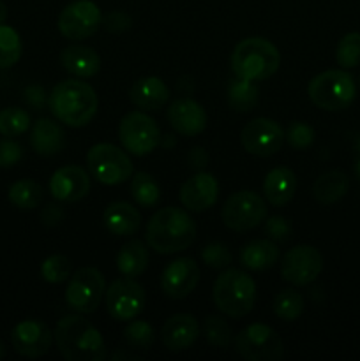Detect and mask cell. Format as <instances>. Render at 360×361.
<instances>
[{"instance_id":"obj_37","label":"cell","mask_w":360,"mask_h":361,"mask_svg":"<svg viewBox=\"0 0 360 361\" xmlns=\"http://www.w3.org/2000/svg\"><path fill=\"white\" fill-rule=\"evenodd\" d=\"M154 328L147 321L131 319V323L124 330V341L134 349H143V351H147L154 344Z\"/></svg>"},{"instance_id":"obj_15","label":"cell","mask_w":360,"mask_h":361,"mask_svg":"<svg viewBox=\"0 0 360 361\" xmlns=\"http://www.w3.org/2000/svg\"><path fill=\"white\" fill-rule=\"evenodd\" d=\"M240 141L251 155L270 157L281 150L284 143V130L272 118H254L242 129Z\"/></svg>"},{"instance_id":"obj_26","label":"cell","mask_w":360,"mask_h":361,"mask_svg":"<svg viewBox=\"0 0 360 361\" xmlns=\"http://www.w3.org/2000/svg\"><path fill=\"white\" fill-rule=\"evenodd\" d=\"M30 145L35 154L42 157L56 155L66 145V134L62 127L49 118H41L34 123L30 134Z\"/></svg>"},{"instance_id":"obj_29","label":"cell","mask_w":360,"mask_h":361,"mask_svg":"<svg viewBox=\"0 0 360 361\" xmlns=\"http://www.w3.org/2000/svg\"><path fill=\"white\" fill-rule=\"evenodd\" d=\"M148 267V249L141 240H129L116 254V268L124 277H140Z\"/></svg>"},{"instance_id":"obj_9","label":"cell","mask_w":360,"mask_h":361,"mask_svg":"<svg viewBox=\"0 0 360 361\" xmlns=\"http://www.w3.org/2000/svg\"><path fill=\"white\" fill-rule=\"evenodd\" d=\"M235 349L247 361H277L284 356V345L274 328L254 323L244 328L235 338Z\"/></svg>"},{"instance_id":"obj_30","label":"cell","mask_w":360,"mask_h":361,"mask_svg":"<svg viewBox=\"0 0 360 361\" xmlns=\"http://www.w3.org/2000/svg\"><path fill=\"white\" fill-rule=\"evenodd\" d=\"M258 99H260V90L254 85V81L236 78L232 81L228 88V102L235 111H251L256 108Z\"/></svg>"},{"instance_id":"obj_2","label":"cell","mask_w":360,"mask_h":361,"mask_svg":"<svg viewBox=\"0 0 360 361\" xmlns=\"http://www.w3.org/2000/svg\"><path fill=\"white\" fill-rule=\"evenodd\" d=\"M53 338L67 361H102L108 356L102 335L81 314L64 316L56 323Z\"/></svg>"},{"instance_id":"obj_49","label":"cell","mask_w":360,"mask_h":361,"mask_svg":"<svg viewBox=\"0 0 360 361\" xmlns=\"http://www.w3.org/2000/svg\"><path fill=\"white\" fill-rule=\"evenodd\" d=\"M355 173H356V176H359V178H360V157L356 159V164H355Z\"/></svg>"},{"instance_id":"obj_34","label":"cell","mask_w":360,"mask_h":361,"mask_svg":"<svg viewBox=\"0 0 360 361\" xmlns=\"http://www.w3.org/2000/svg\"><path fill=\"white\" fill-rule=\"evenodd\" d=\"M21 49L20 34L9 25H0V69L13 67L20 60Z\"/></svg>"},{"instance_id":"obj_10","label":"cell","mask_w":360,"mask_h":361,"mask_svg":"<svg viewBox=\"0 0 360 361\" xmlns=\"http://www.w3.org/2000/svg\"><path fill=\"white\" fill-rule=\"evenodd\" d=\"M119 140L129 154L143 157L155 150L161 141V130L154 118L141 111H131L120 120Z\"/></svg>"},{"instance_id":"obj_11","label":"cell","mask_w":360,"mask_h":361,"mask_svg":"<svg viewBox=\"0 0 360 361\" xmlns=\"http://www.w3.org/2000/svg\"><path fill=\"white\" fill-rule=\"evenodd\" d=\"M221 217L226 228L232 231H249L260 226L267 217L265 200L251 190H240L226 200Z\"/></svg>"},{"instance_id":"obj_16","label":"cell","mask_w":360,"mask_h":361,"mask_svg":"<svg viewBox=\"0 0 360 361\" xmlns=\"http://www.w3.org/2000/svg\"><path fill=\"white\" fill-rule=\"evenodd\" d=\"M53 334L42 321L25 319L11 331V344L14 351L25 358H41L49 351Z\"/></svg>"},{"instance_id":"obj_33","label":"cell","mask_w":360,"mask_h":361,"mask_svg":"<svg viewBox=\"0 0 360 361\" xmlns=\"http://www.w3.org/2000/svg\"><path fill=\"white\" fill-rule=\"evenodd\" d=\"M304 307H306V302L302 295L293 289H284L274 298V314L286 323L299 319L304 312Z\"/></svg>"},{"instance_id":"obj_3","label":"cell","mask_w":360,"mask_h":361,"mask_svg":"<svg viewBox=\"0 0 360 361\" xmlns=\"http://www.w3.org/2000/svg\"><path fill=\"white\" fill-rule=\"evenodd\" d=\"M97 94L88 83L78 80H64L53 87L48 95V108L59 122L69 127H83L92 122L97 113Z\"/></svg>"},{"instance_id":"obj_23","label":"cell","mask_w":360,"mask_h":361,"mask_svg":"<svg viewBox=\"0 0 360 361\" xmlns=\"http://www.w3.org/2000/svg\"><path fill=\"white\" fill-rule=\"evenodd\" d=\"M106 229L115 236H131L140 229L141 214L136 207L126 201H115L106 207L102 214Z\"/></svg>"},{"instance_id":"obj_21","label":"cell","mask_w":360,"mask_h":361,"mask_svg":"<svg viewBox=\"0 0 360 361\" xmlns=\"http://www.w3.org/2000/svg\"><path fill=\"white\" fill-rule=\"evenodd\" d=\"M200 337V324L191 314H175L162 326V342L173 353L186 351Z\"/></svg>"},{"instance_id":"obj_48","label":"cell","mask_w":360,"mask_h":361,"mask_svg":"<svg viewBox=\"0 0 360 361\" xmlns=\"http://www.w3.org/2000/svg\"><path fill=\"white\" fill-rule=\"evenodd\" d=\"M7 20V6L0 0V25Z\"/></svg>"},{"instance_id":"obj_12","label":"cell","mask_w":360,"mask_h":361,"mask_svg":"<svg viewBox=\"0 0 360 361\" xmlns=\"http://www.w3.org/2000/svg\"><path fill=\"white\" fill-rule=\"evenodd\" d=\"M106 309L108 314L115 321H131L136 319L145 307V295L143 286L138 284L131 277L115 279L112 284L106 288Z\"/></svg>"},{"instance_id":"obj_32","label":"cell","mask_w":360,"mask_h":361,"mask_svg":"<svg viewBox=\"0 0 360 361\" xmlns=\"http://www.w3.org/2000/svg\"><path fill=\"white\" fill-rule=\"evenodd\" d=\"M9 201L21 210L37 208L42 201V187L34 180H18L9 187Z\"/></svg>"},{"instance_id":"obj_24","label":"cell","mask_w":360,"mask_h":361,"mask_svg":"<svg viewBox=\"0 0 360 361\" xmlns=\"http://www.w3.org/2000/svg\"><path fill=\"white\" fill-rule=\"evenodd\" d=\"M60 63H62L67 73L81 78V80L95 76L101 69V59H99L97 51L81 44L64 48L62 53H60Z\"/></svg>"},{"instance_id":"obj_17","label":"cell","mask_w":360,"mask_h":361,"mask_svg":"<svg viewBox=\"0 0 360 361\" xmlns=\"http://www.w3.org/2000/svg\"><path fill=\"white\" fill-rule=\"evenodd\" d=\"M200 282V268L191 257H179L162 270L161 288L166 296L182 300L196 289Z\"/></svg>"},{"instance_id":"obj_25","label":"cell","mask_w":360,"mask_h":361,"mask_svg":"<svg viewBox=\"0 0 360 361\" xmlns=\"http://www.w3.org/2000/svg\"><path fill=\"white\" fill-rule=\"evenodd\" d=\"M296 190V176L289 168H274L263 180L265 200L272 207H284L293 200Z\"/></svg>"},{"instance_id":"obj_51","label":"cell","mask_w":360,"mask_h":361,"mask_svg":"<svg viewBox=\"0 0 360 361\" xmlns=\"http://www.w3.org/2000/svg\"><path fill=\"white\" fill-rule=\"evenodd\" d=\"M356 150H359V152H360V140H359V141H356Z\"/></svg>"},{"instance_id":"obj_18","label":"cell","mask_w":360,"mask_h":361,"mask_svg":"<svg viewBox=\"0 0 360 361\" xmlns=\"http://www.w3.org/2000/svg\"><path fill=\"white\" fill-rule=\"evenodd\" d=\"M49 192L56 201L76 203L90 192V176L81 166H64L49 178Z\"/></svg>"},{"instance_id":"obj_7","label":"cell","mask_w":360,"mask_h":361,"mask_svg":"<svg viewBox=\"0 0 360 361\" xmlns=\"http://www.w3.org/2000/svg\"><path fill=\"white\" fill-rule=\"evenodd\" d=\"M87 166L92 178L104 185H120L134 171L129 155L112 143L94 145L87 154Z\"/></svg>"},{"instance_id":"obj_1","label":"cell","mask_w":360,"mask_h":361,"mask_svg":"<svg viewBox=\"0 0 360 361\" xmlns=\"http://www.w3.org/2000/svg\"><path fill=\"white\" fill-rule=\"evenodd\" d=\"M145 238L152 250L162 256H172L193 245L196 240V224L182 208L166 207L152 215Z\"/></svg>"},{"instance_id":"obj_4","label":"cell","mask_w":360,"mask_h":361,"mask_svg":"<svg viewBox=\"0 0 360 361\" xmlns=\"http://www.w3.org/2000/svg\"><path fill=\"white\" fill-rule=\"evenodd\" d=\"M279 66V49L263 37L242 39L232 53V69L236 78L254 83L274 76Z\"/></svg>"},{"instance_id":"obj_45","label":"cell","mask_w":360,"mask_h":361,"mask_svg":"<svg viewBox=\"0 0 360 361\" xmlns=\"http://www.w3.org/2000/svg\"><path fill=\"white\" fill-rule=\"evenodd\" d=\"M41 219L46 226H56L64 219V208L59 204H46L41 212Z\"/></svg>"},{"instance_id":"obj_6","label":"cell","mask_w":360,"mask_h":361,"mask_svg":"<svg viewBox=\"0 0 360 361\" xmlns=\"http://www.w3.org/2000/svg\"><path fill=\"white\" fill-rule=\"evenodd\" d=\"M307 94L314 106L325 111H341L349 108L356 97V87L352 74L341 69H330L316 74L307 85Z\"/></svg>"},{"instance_id":"obj_41","label":"cell","mask_w":360,"mask_h":361,"mask_svg":"<svg viewBox=\"0 0 360 361\" xmlns=\"http://www.w3.org/2000/svg\"><path fill=\"white\" fill-rule=\"evenodd\" d=\"M201 259H203V263L207 267L214 268V270H222V268L232 264L233 256L224 243L214 242L203 247V250H201Z\"/></svg>"},{"instance_id":"obj_27","label":"cell","mask_w":360,"mask_h":361,"mask_svg":"<svg viewBox=\"0 0 360 361\" xmlns=\"http://www.w3.org/2000/svg\"><path fill=\"white\" fill-rule=\"evenodd\" d=\"M279 261L277 243L268 238L253 240L240 250V263L244 268L253 271H263L275 267Z\"/></svg>"},{"instance_id":"obj_36","label":"cell","mask_w":360,"mask_h":361,"mask_svg":"<svg viewBox=\"0 0 360 361\" xmlns=\"http://www.w3.org/2000/svg\"><path fill=\"white\" fill-rule=\"evenodd\" d=\"M335 60L342 69H352L360 66V34L349 32L339 41L335 49Z\"/></svg>"},{"instance_id":"obj_19","label":"cell","mask_w":360,"mask_h":361,"mask_svg":"<svg viewBox=\"0 0 360 361\" xmlns=\"http://www.w3.org/2000/svg\"><path fill=\"white\" fill-rule=\"evenodd\" d=\"M219 183L210 173H196L180 187V203L191 212H205L217 201Z\"/></svg>"},{"instance_id":"obj_39","label":"cell","mask_w":360,"mask_h":361,"mask_svg":"<svg viewBox=\"0 0 360 361\" xmlns=\"http://www.w3.org/2000/svg\"><path fill=\"white\" fill-rule=\"evenodd\" d=\"M203 334L208 344L214 345V348L224 349L232 344V328H229V324L219 316H208L207 319H205Z\"/></svg>"},{"instance_id":"obj_8","label":"cell","mask_w":360,"mask_h":361,"mask_svg":"<svg viewBox=\"0 0 360 361\" xmlns=\"http://www.w3.org/2000/svg\"><path fill=\"white\" fill-rule=\"evenodd\" d=\"M106 295V279L97 268L85 267L67 281L66 302L74 312L92 314L99 309Z\"/></svg>"},{"instance_id":"obj_50","label":"cell","mask_w":360,"mask_h":361,"mask_svg":"<svg viewBox=\"0 0 360 361\" xmlns=\"http://www.w3.org/2000/svg\"><path fill=\"white\" fill-rule=\"evenodd\" d=\"M4 356H6V349H4V344L0 342V360H2Z\"/></svg>"},{"instance_id":"obj_14","label":"cell","mask_w":360,"mask_h":361,"mask_svg":"<svg viewBox=\"0 0 360 361\" xmlns=\"http://www.w3.org/2000/svg\"><path fill=\"white\" fill-rule=\"evenodd\" d=\"M323 270V256L313 245H296L284 254L281 275L293 286H307L316 281Z\"/></svg>"},{"instance_id":"obj_43","label":"cell","mask_w":360,"mask_h":361,"mask_svg":"<svg viewBox=\"0 0 360 361\" xmlns=\"http://www.w3.org/2000/svg\"><path fill=\"white\" fill-rule=\"evenodd\" d=\"M23 157V148L13 137L4 136L0 140V168H13Z\"/></svg>"},{"instance_id":"obj_40","label":"cell","mask_w":360,"mask_h":361,"mask_svg":"<svg viewBox=\"0 0 360 361\" xmlns=\"http://www.w3.org/2000/svg\"><path fill=\"white\" fill-rule=\"evenodd\" d=\"M314 129L309 123L293 122L289 123L288 130L284 133V140L288 141L293 150H306L314 143Z\"/></svg>"},{"instance_id":"obj_13","label":"cell","mask_w":360,"mask_h":361,"mask_svg":"<svg viewBox=\"0 0 360 361\" xmlns=\"http://www.w3.org/2000/svg\"><path fill=\"white\" fill-rule=\"evenodd\" d=\"M102 23V14L92 0H74L62 9L59 16V30L71 41H83L95 34Z\"/></svg>"},{"instance_id":"obj_22","label":"cell","mask_w":360,"mask_h":361,"mask_svg":"<svg viewBox=\"0 0 360 361\" xmlns=\"http://www.w3.org/2000/svg\"><path fill=\"white\" fill-rule=\"evenodd\" d=\"M131 102L145 111L161 109L169 99V88L157 76H143L133 83L129 90Z\"/></svg>"},{"instance_id":"obj_20","label":"cell","mask_w":360,"mask_h":361,"mask_svg":"<svg viewBox=\"0 0 360 361\" xmlns=\"http://www.w3.org/2000/svg\"><path fill=\"white\" fill-rule=\"evenodd\" d=\"M168 122L180 136H196L207 127V111L194 99H179L168 108Z\"/></svg>"},{"instance_id":"obj_5","label":"cell","mask_w":360,"mask_h":361,"mask_svg":"<svg viewBox=\"0 0 360 361\" xmlns=\"http://www.w3.org/2000/svg\"><path fill=\"white\" fill-rule=\"evenodd\" d=\"M212 296L215 307L224 316L240 319L253 310L256 300V284L246 271L229 268L215 279Z\"/></svg>"},{"instance_id":"obj_38","label":"cell","mask_w":360,"mask_h":361,"mask_svg":"<svg viewBox=\"0 0 360 361\" xmlns=\"http://www.w3.org/2000/svg\"><path fill=\"white\" fill-rule=\"evenodd\" d=\"M71 261L69 257L53 254L46 257L41 264V277L49 284H60V282L69 281L71 277Z\"/></svg>"},{"instance_id":"obj_42","label":"cell","mask_w":360,"mask_h":361,"mask_svg":"<svg viewBox=\"0 0 360 361\" xmlns=\"http://www.w3.org/2000/svg\"><path fill=\"white\" fill-rule=\"evenodd\" d=\"M265 236L272 242H286L292 235V224L286 217H270L267 222H265V228H263Z\"/></svg>"},{"instance_id":"obj_35","label":"cell","mask_w":360,"mask_h":361,"mask_svg":"<svg viewBox=\"0 0 360 361\" xmlns=\"http://www.w3.org/2000/svg\"><path fill=\"white\" fill-rule=\"evenodd\" d=\"M30 127V116L21 108H6L0 111V134L16 137L25 134Z\"/></svg>"},{"instance_id":"obj_28","label":"cell","mask_w":360,"mask_h":361,"mask_svg":"<svg viewBox=\"0 0 360 361\" xmlns=\"http://www.w3.org/2000/svg\"><path fill=\"white\" fill-rule=\"evenodd\" d=\"M349 189V178L339 169L323 173L313 183V196L321 204H334L346 196Z\"/></svg>"},{"instance_id":"obj_47","label":"cell","mask_w":360,"mask_h":361,"mask_svg":"<svg viewBox=\"0 0 360 361\" xmlns=\"http://www.w3.org/2000/svg\"><path fill=\"white\" fill-rule=\"evenodd\" d=\"M208 162V155H207V152L203 150V148L201 147H194L193 150H191V154H189V164L193 166V168H203L205 164H207Z\"/></svg>"},{"instance_id":"obj_46","label":"cell","mask_w":360,"mask_h":361,"mask_svg":"<svg viewBox=\"0 0 360 361\" xmlns=\"http://www.w3.org/2000/svg\"><path fill=\"white\" fill-rule=\"evenodd\" d=\"M25 101L35 109H42V106L46 104V97H44V90L41 87H28L23 94Z\"/></svg>"},{"instance_id":"obj_31","label":"cell","mask_w":360,"mask_h":361,"mask_svg":"<svg viewBox=\"0 0 360 361\" xmlns=\"http://www.w3.org/2000/svg\"><path fill=\"white\" fill-rule=\"evenodd\" d=\"M131 194H133V200L136 201L138 207L141 208L155 207L161 200V189H159L157 182L154 180V176L145 171H138L133 176Z\"/></svg>"},{"instance_id":"obj_44","label":"cell","mask_w":360,"mask_h":361,"mask_svg":"<svg viewBox=\"0 0 360 361\" xmlns=\"http://www.w3.org/2000/svg\"><path fill=\"white\" fill-rule=\"evenodd\" d=\"M101 25H104L106 30L112 32V34H122V32L129 30L133 20H131L129 14L122 13V11H112L102 18Z\"/></svg>"}]
</instances>
